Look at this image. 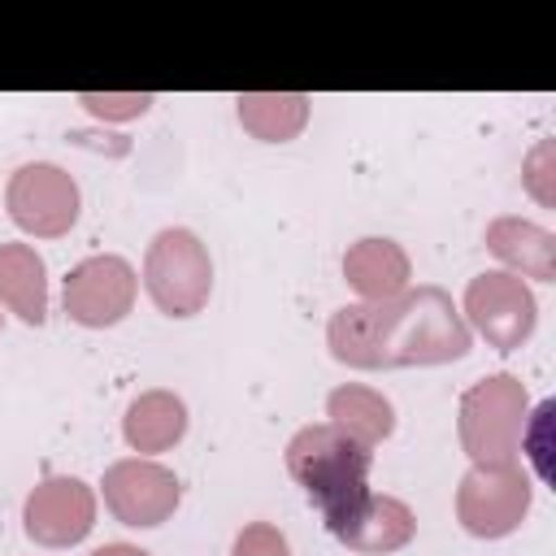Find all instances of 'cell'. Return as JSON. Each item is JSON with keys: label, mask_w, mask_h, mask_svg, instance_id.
I'll list each match as a JSON object with an SVG mask.
<instances>
[{"label": "cell", "mask_w": 556, "mask_h": 556, "mask_svg": "<svg viewBox=\"0 0 556 556\" xmlns=\"http://www.w3.org/2000/svg\"><path fill=\"white\" fill-rule=\"evenodd\" d=\"M326 348L348 369H408V365H447L473 348V334L460 317V304L434 287H408L395 300L343 304L326 321Z\"/></svg>", "instance_id": "6da1fadb"}, {"label": "cell", "mask_w": 556, "mask_h": 556, "mask_svg": "<svg viewBox=\"0 0 556 556\" xmlns=\"http://www.w3.org/2000/svg\"><path fill=\"white\" fill-rule=\"evenodd\" d=\"M0 326H4V313H0Z\"/></svg>", "instance_id": "7402d4cb"}, {"label": "cell", "mask_w": 556, "mask_h": 556, "mask_svg": "<svg viewBox=\"0 0 556 556\" xmlns=\"http://www.w3.org/2000/svg\"><path fill=\"white\" fill-rule=\"evenodd\" d=\"M0 304L26 321H48V265L30 243H0Z\"/></svg>", "instance_id": "2e32d148"}, {"label": "cell", "mask_w": 556, "mask_h": 556, "mask_svg": "<svg viewBox=\"0 0 556 556\" xmlns=\"http://www.w3.org/2000/svg\"><path fill=\"white\" fill-rule=\"evenodd\" d=\"M343 282L365 300V304H378V300H395L400 291H408L413 282V261L408 252L387 239V235H365L356 243H348L343 252Z\"/></svg>", "instance_id": "4fadbf2b"}, {"label": "cell", "mask_w": 556, "mask_h": 556, "mask_svg": "<svg viewBox=\"0 0 556 556\" xmlns=\"http://www.w3.org/2000/svg\"><path fill=\"white\" fill-rule=\"evenodd\" d=\"M282 460H287V473L295 478V486H304V495L317 504L321 517L369 491L374 452L361 447L356 439H348L343 430H334L330 421L300 426L287 439Z\"/></svg>", "instance_id": "7a4b0ae2"}, {"label": "cell", "mask_w": 556, "mask_h": 556, "mask_svg": "<svg viewBox=\"0 0 556 556\" xmlns=\"http://www.w3.org/2000/svg\"><path fill=\"white\" fill-rule=\"evenodd\" d=\"M135 295H139V274L117 252H96V256L78 261L61 282L65 317L87 330H109V326L126 321V313L135 308Z\"/></svg>", "instance_id": "ba28073f"}, {"label": "cell", "mask_w": 556, "mask_h": 556, "mask_svg": "<svg viewBox=\"0 0 556 556\" xmlns=\"http://www.w3.org/2000/svg\"><path fill=\"white\" fill-rule=\"evenodd\" d=\"M326 530L348 547V552H361V556H387V552H400L413 543L417 534V517L404 500L395 495H382V491H365L356 495L352 504L334 508L321 517Z\"/></svg>", "instance_id": "8fae6325"}, {"label": "cell", "mask_w": 556, "mask_h": 556, "mask_svg": "<svg viewBox=\"0 0 556 556\" xmlns=\"http://www.w3.org/2000/svg\"><path fill=\"white\" fill-rule=\"evenodd\" d=\"M143 287L165 317H195L213 295V256L204 239L187 226L156 230L143 252Z\"/></svg>", "instance_id": "277c9868"}, {"label": "cell", "mask_w": 556, "mask_h": 556, "mask_svg": "<svg viewBox=\"0 0 556 556\" xmlns=\"http://www.w3.org/2000/svg\"><path fill=\"white\" fill-rule=\"evenodd\" d=\"M100 495H104V508L122 526L152 530V526H165L178 513L182 482H178V473L169 465H161L152 456H122V460H113L104 469Z\"/></svg>", "instance_id": "9c48e42d"}, {"label": "cell", "mask_w": 556, "mask_h": 556, "mask_svg": "<svg viewBox=\"0 0 556 556\" xmlns=\"http://www.w3.org/2000/svg\"><path fill=\"white\" fill-rule=\"evenodd\" d=\"M326 421L334 430H343L348 439H356L361 447L374 452L395 430V404L382 391L365 387V382H339L326 395Z\"/></svg>", "instance_id": "9a60e30c"}, {"label": "cell", "mask_w": 556, "mask_h": 556, "mask_svg": "<svg viewBox=\"0 0 556 556\" xmlns=\"http://www.w3.org/2000/svg\"><path fill=\"white\" fill-rule=\"evenodd\" d=\"M534 504V482L521 465H469L456 482V521L473 539H508Z\"/></svg>", "instance_id": "5b68a950"}, {"label": "cell", "mask_w": 556, "mask_h": 556, "mask_svg": "<svg viewBox=\"0 0 556 556\" xmlns=\"http://www.w3.org/2000/svg\"><path fill=\"white\" fill-rule=\"evenodd\" d=\"M552 161H556V152H552V139H543L530 156H526V169H521V182H526V191L543 204V208H552L556 204V191H552Z\"/></svg>", "instance_id": "d6986e66"}, {"label": "cell", "mask_w": 556, "mask_h": 556, "mask_svg": "<svg viewBox=\"0 0 556 556\" xmlns=\"http://www.w3.org/2000/svg\"><path fill=\"white\" fill-rule=\"evenodd\" d=\"M182 434H187V404H182V395H174L165 387H152V391H139L126 404L122 439H126L130 452L161 456L174 443H182Z\"/></svg>", "instance_id": "5bb4252c"}, {"label": "cell", "mask_w": 556, "mask_h": 556, "mask_svg": "<svg viewBox=\"0 0 556 556\" xmlns=\"http://www.w3.org/2000/svg\"><path fill=\"white\" fill-rule=\"evenodd\" d=\"M230 556H291V543L274 521H248L235 534Z\"/></svg>", "instance_id": "ac0fdd59"}, {"label": "cell", "mask_w": 556, "mask_h": 556, "mask_svg": "<svg viewBox=\"0 0 556 556\" xmlns=\"http://www.w3.org/2000/svg\"><path fill=\"white\" fill-rule=\"evenodd\" d=\"M530 391L517 374H486L456 404V439L473 465H521Z\"/></svg>", "instance_id": "3957f363"}, {"label": "cell", "mask_w": 556, "mask_h": 556, "mask_svg": "<svg viewBox=\"0 0 556 556\" xmlns=\"http://www.w3.org/2000/svg\"><path fill=\"white\" fill-rule=\"evenodd\" d=\"M460 317H465L469 334L486 339V348L517 352L521 343H530V334L539 326V300L526 278H517L508 269H486V274L469 278Z\"/></svg>", "instance_id": "8992f818"}, {"label": "cell", "mask_w": 556, "mask_h": 556, "mask_svg": "<svg viewBox=\"0 0 556 556\" xmlns=\"http://www.w3.org/2000/svg\"><path fill=\"white\" fill-rule=\"evenodd\" d=\"M83 104H87L96 117L126 122V117L148 113V109H152V96H143V91H126V96H83Z\"/></svg>", "instance_id": "ffe728a7"}, {"label": "cell", "mask_w": 556, "mask_h": 556, "mask_svg": "<svg viewBox=\"0 0 556 556\" xmlns=\"http://www.w3.org/2000/svg\"><path fill=\"white\" fill-rule=\"evenodd\" d=\"M87 556H152V552L139 547V543H104V547H96V552H87Z\"/></svg>", "instance_id": "44dd1931"}, {"label": "cell", "mask_w": 556, "mask_h": 556, "mask_svg": "<svg viewBox=\"0 0 556 556\" xmlns=\"http://www.w3.org/2000/svg\"><path fill=\"white\" fill-rule=\"evenodd\" d=\"M308 96L304 91H243L235 96L239 126L261 143H291L308 126Z\"/></svg>", "instance_id": "e0dca14e"}, {"label": "cell", "mask_w": 556, "mask_h": 556, "mask_svg": "<svg viewBox=\"0 0 556 556\" xmlns=\"http://www.w3.org/2000/svg\"><path fill=\"white\" fill-rule=\"evenodd\" d=\"M4 208H9V222L22 235L61 239L78 222L83 191H78L70 169H61L52 161H26L4 182Z\"/></svg>", "instance_id": "52a82bcc"}, {"label": "cell", "mask_w": 556, "mask_h": 556, "mask_svg": "<svg viewBox=\"0 0 556 556\" xmlns=\"http://www.w3.org/2000/svg\"><path fill=\"white\" fill-rule=\"evenodd\" d=\"M486 252L526 282H556V235L530 217H495L482 230Z\"/></svg>", "instance_id": "7c38bea8"}, {"label": "cell", "mask_w": 556, "mask_h": 556, "mask_svg": "<svg viewBox=\"0 0 556 556\" xmlns=\"http://www.w3.org/2000/svg\"><path fill=\"white\" fill-rule=\"evenodd\" d=\"M22 530L39 547H74L96 530V491L74 473L39 478L22 500Z\"/></svg>", "instance_id": "30bf717a"}]
</instances>
